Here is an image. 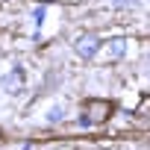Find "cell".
<instances>
[{
    "label": "cell",
    "instance_id": "cell-1",
    "mask_svg": "<svg viewBox=\"0 0 150 150\" xmlns=\"http://www.w3.org/2000/svg\"><path fill=\"white\" fill-rule=\"evenodd\" d=\"M115 112V103L106 100V97H88L83 103V124H106Z\"/></svg>",
    "mask_w": 150,
    "mask_h": 150
},
{
    "label": "cell",
    "instance_id": "cell-2",
    "mask_svg": "<svg viewBox=\"0 0 150 150\" xmlns=\"http://www.w3.org/2000/svg\"><path fill=\"white\" fill-rule=\"evenodd\" d=\"M100 47H103V41H100L94 33H83V35L74 38V50H77V56H83V59L97 56V50H100Z\"/></svg>",
    "mask_w": 150,
    "mask_h": 150
},
{
    "label": "cell",
    "instance_id": "cell-3",
    "mask_svg": "<svg viewBox=\"0 0 150 150\" xmlns=\"http://www.w3.org/2000/svg\"><path fill=\"white\" fill-rule=\"evenodd\" d=\"M127 38H109L106 41V47H103V56L109 59V62H115V59H121L124 53H127Z\"/></svg>",
    "mask_w": 150,
    "mask_h": 150
},
{
    "label": "cell",
    "instance_id": "cell-4",
    "mask_svg": "<svg viewBox=\"0 0 150 150\" xmlns=\"http://www.w3.org/2000/svg\"><path fill=\"white\" fill-rule=\"evenodd\" d=\"M21 83H24V71L18 68V71H15V77L9 74V77L3 80V88H21Z\"/></svg>",
    "mask_w": 150,
    "mask_h": 150
}]
</instances>
